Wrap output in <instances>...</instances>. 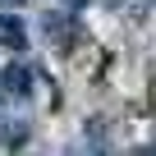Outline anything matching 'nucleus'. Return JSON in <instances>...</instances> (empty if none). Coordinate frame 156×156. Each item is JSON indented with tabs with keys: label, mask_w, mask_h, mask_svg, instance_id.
Masks as SVG:
<instances>
[{
	"label": "nucleus",
	"mask_w": 156,
	"mask_h": 156,
	"mask_svg": "<svg viewBox=\"0 0 156 156\" xmlns=\"http://www.w3.org/2000/svg\"><path fill=\"white\" fill-rule=\"evenodd\" d=\"M0 41L19 51V46L28 41V32H23V23H19V19H9V14H0Z\"/></svg>",
	"instance_id": "2"
},
{
	"label": "nucleus",
	"mask_w": 156,
	"mask_h": 156,
	"mask_svg": "<svg viewBox=\"0 0 156 156\" xmlns=\"http://www.w3.org/2000/svg\"><path fill=\"white\" fill-rule=\"evenodd\" d=\"M0 83H5V92H14V97H28L32 73H28V64H9L5 73H0Z\"/></svg>",
	"instance_id": "1"
},
{
	"label": "nucleus",
	"mask_w": 156,
	"mask_h": 156,
	"mask_svg": "<svg viewBox=\"0 0 156 156\" xmlns=\"http://www.w3.org/2000/svg\"><path fill=\"white\" fill-rule=\"evenodd\" d=\"M0 5H23V0H0Z\"/></svg>",
	"instance_id": "3"
},
{
	"label": "nucleus",
	"mask_w": 156,
	"mask_h": 156,
	"mask_svg": "<svg viewBox=\"0 0 156 156\" xmlns=\"http://www.w3.org/2000/svg\"><path fill=\"white\" fill-rule=\"evenodd\" d=\"M69 5H73V9H78V5H87V0H69Z\"/></svg>",
	"instance_id": "4"
}]
</instances>
